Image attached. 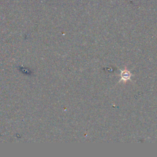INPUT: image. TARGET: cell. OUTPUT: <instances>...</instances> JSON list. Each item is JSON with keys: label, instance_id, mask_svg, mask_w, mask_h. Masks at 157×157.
<instances>
[{"label": "cell", "instance_id": "1", "mask_svg": "<svg viewBox=\"0 0 157 157\" xmlns=\"http://www.w3.org/2000/svg\"><path fill=\"white\" fill-rule=\"evenodd\" d=\"M121 75H122V78H123V79H128L129 78V77H130V74H129V73L128 72V71H126V73H124V72L121 74Z\"/></svg>", "mask_w": 157, "mask_h": 157}]
</instances>
